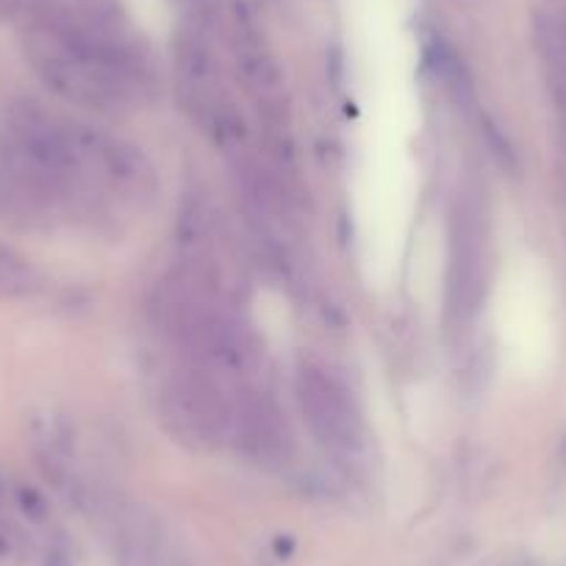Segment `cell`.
<instances>
[{
	"label": "cell",
	"instance_id": "cell-1",
	"mask_svg": "<svg viewBox=\"0 0 566 566\" xmlns=\"http://www.w3.org/2000/svg\"><path fill=\"white\" fill-rule=\"evenodd\" d=\"M150 317L184 364L206 369L222 380L253 378L261 345L253 328L233 312V303L200 290L172 270L150 295Z\"/></svg>",
	"mask_w": 566,
	"mask_h": 566
},
{
	"label": "cell",
	"instance_id": "cell-2",
	"mask_svg": "<svg viewBox=\"0 0 566 566\" xmlns=\"http://www.w3.org/2000/svg\"><path fill=\"white\" fill-rule=\"evenodd\" d=\"M70 130L92 206H123L128 211H142L154 203L159 195V176L145 150L112 130L75 119H70Z\"/></svg>",
	"mask_w": 566,
	"mask_h": 566
},
{
	"label": "cell",
	"instance_id": "cell-3",
	"mask_svg": "<svg viewBox=\"0 0 566 566\" xmlns=\"http://www.w3.org/2000/svg\"><path fill=\"white\" fill-rule=\"evenodd\" d=\"M159 413L167 433L198 453L231 444L233 395L226 380L206 369L184 364L165 378L159 389Z\"/></svg>",
	"mask_w": 566,
	"mask_h": 566
},
{
	"label": "cell",
	"instance_id": "cell-4",
	"mask_svg": "<svg viewBox=\"0 0 566 566\" xmlns=\"http://www.w3.org/2000/svg\"><path fill=\"white\" fill-rule=\"evenodd\" d=\"M176 90L192 123L220 148L239 154L244 119L228 90L220 59L198 31H184L176 42Z\"/></svg>",
	"mask_w": 566,
	"mask_h": 566
},
{
	"label": "cell",
	"instance_id": "cell-5",
	"mask_svg": "<svg viewBox=\"0 0 566 566\" xmlns=\"http://www.w3.org/2000/svg\"><path fill=\"white\" fill-rule=\"evenodd\" d=\"M176 255V272L198 283L200 290L233 303L242 286V264L233 250L231 233L203 198L189 200L178 214Z\"/></svg>",
	"mask_w": 566,
	"mask_h": 566
},
{
	"label": "cell",
	"instance_id": "cell-6",
	"mask_svg": "<svg viewBox=\"0 0 566 566\" xmlns=\"http://www.w3.org/2000/svg\"><path fill=\"white\" fill-rule=\"evenodd\" d=\"M228 51H231L237 78L244 95L253 101L264 130L290 128V106H286V81L272 53L270 40L259 25L255 14L237 0L228 14Z\"/></svg>",
	"mask_w": 566,
	"mask_h": 566
},
{
	"label": "cell",
	"instance_id": "cell-7",
	"mask_svg": "<svg viewBox=\"0 0 566 566\" xmlns=\"http://www.w3.org/2000/svg\"><path fill=\"white\" fill-rule=\"evenodd\" d=\"M486 211L472 192H461L450 214V253L444 306L455 325H467L481 312L486 297Z\"/></svg>",
	"mask_w": 566,
	"mask_h": 566
},
{
	"label": "cell",
	"instance_id": "cell-8",
	"mask_svg": "<svg viewBox=\"0 0 566 566\" xmlns=\"http://www.w3.org/2000/svg\"><path fill=\"white\" fill-rule=\"evenodd\" d=\"M295 397L312 437L334 455L364 448V419L350 386L325 364L303 361L295 373Z\"/></svg>",
	"mask_w": 566,
	"mask_h": 566
},
{
	"label": "cell",
	"instance_id": "cell-9",
	"mask_svg": "<svg viewBox=\"0 0 566 566\" xmlns=\"http://www.w3.org/2000/svg\"><path fill=\"white\" fill-rule=\"evenodd\" d=\"M231 444L259 467L286 464L295 450L290 422L283 419L281 406L259 389L233 391Z\"/></svg>",
	"mask_w": 566,
	"mask_h": 566
},
{
	"label": "cell",
	"instance_id": "cell-10",
	"mask_svg": "<svg viewBox=\"0 0 566 566\" xmlns=\"http://www.w3.org/2000/svg\"><path fill=\"white\" fill-rule=\"evenodd\" d=\"M40 292V272L14 248L0 242V301H25Z\"/></svg>",
	"mask_w": 566,
	"mask_h": 566
}]
</instances>
